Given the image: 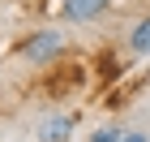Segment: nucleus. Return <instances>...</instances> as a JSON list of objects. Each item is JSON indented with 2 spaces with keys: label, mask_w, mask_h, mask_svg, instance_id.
Returning a JSON list of instances; mask_svg holds the SVG:
<instances>
[{
  "label": "nucleus",
  "mask_w": 150,
  "mask_h": 142,
  "mask_svg": "<svg viewBox=\"0 0 150 142\" xmlns=\"http://www.w3.org/2000/svg\"><path fill=\"white\" fill-rule=\"evenodd\" d=\"M64 52H69V35H64L60 26H39V30H30V35L17 39V60L35 65V69L56 65Z\"/></svg>",
  "instance_id": "f257e3e1"
},
{
  "label": "nucleus",
  "mask_w": 150,
  "mask_h": 142,
  "mask_svg": "<svg viewBox=\"0 0 150 142\" xmlns=\"http://www.w3.org/2000/svg\"><path fill=\"white\" fill-rule=\"evenodd\" d=\"M73 129H77V116L73 112H47L35 125V142H69Z\"/></svg>",
  "instance_id": "f03ea898"
},
{
  "label": "nucleus",
  "mask_w": 150,
  "mask_h": 142,
  "mask_svg": "<svg viewBox=\"0 0 150 142\" xmlns=\"http://www.w3.org/2000/svg\"><path fill=\"white\" fill-rule=\"evenodd\" d=\"M107 9H112V0H60V17H64V22H73V26L99 22Z\"/></svg>",
  "instance_id": "7ed1b4c3"
},
{
  "label": "nucleus",
  "mask_w": 150,
  "mask_h": 142,
  "mask_svg": "<svg viewBox=\"0 0 150 142\" xmlns=\"http://www.w3.org/2000/svg\"><path fill=\"white\" fill-rule=\"evenodd\" d=\"M125 47H129V56H150V13H146V17H137V22L129 26Z\"/></svg>",
  "instance_id": "20e7f679"
},
{
  "label": "nucleus",
  "mask_w": 150,
  "mask_h": 142,
  "mask_svg": "<svg viewBox=\"0 0 150 142\" xmlns=\"http://www.w3.org/2000/svg\"><path fill=\"white\" fill-rule=\"evenodd\" d=\"M120 133H125L120 125H99V129H94L86 142H120Z\"/></svg>",
  "instance_id": "39448f33"
},
{
  "label": "nucleus",
  "mask_w": 150,
  "mask_h": 142,
  "mask_svg": "<svg viewBox=\"0 0 150 142\" xmlns=\"http://www.w3.org/2000/svg\"><path fill=\"white\" fill-rule=\"evenodd\" d=\"M120 142H150V133H146V129H125Z\"/></svg>",
  "instance_id": "423d86ee"
}]
</instances>
